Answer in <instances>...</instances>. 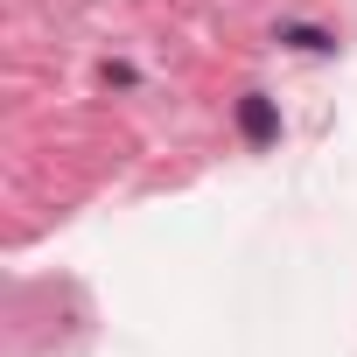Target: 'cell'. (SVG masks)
I'll use <instances>...</instances> for the list:
<instances>
[{"label":"cell","mask_w":357,"mask_h":357,"mask_svg":"<svg viewBox=\"0 0 357 357\" xmlns=\"http://www.w3.org/2000/svg\"><path fill=\"white\" fill-rule=\"evenodd\" d=\"M231 119H238V140H245V147H280V98L245 91V98L231 105Z\"/></svg>","instance_id":"obj_1"},{"label":"cell","mask_w":357,"mask_h":357,"mask_svg":"<svg viewBox=\"0 0 357 357\" xmlns=\"http://www.w3.org/2000/svg\"><path fill=\"white\" fill-rule=\"evenodd\" d=\"M273 43H287L301 56H336V29H322V22H280Z\"/></svg>","instance_id":"obj_2"}]
</instances>
